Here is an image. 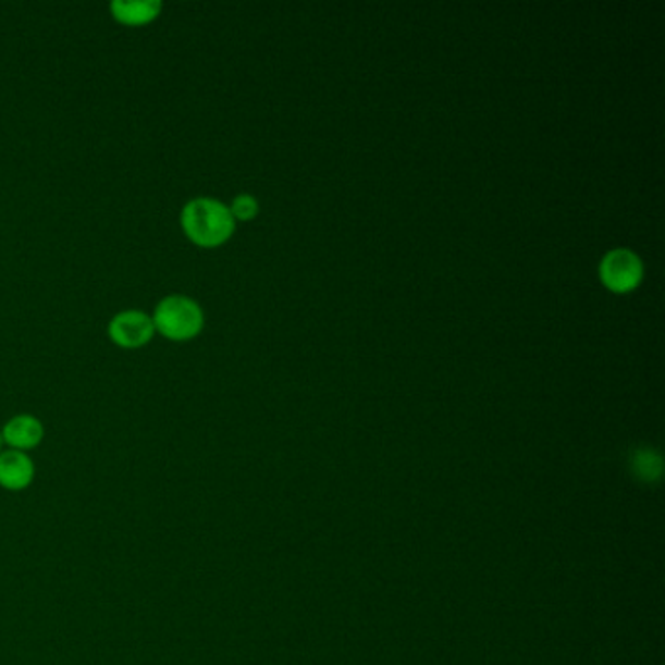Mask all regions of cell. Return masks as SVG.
<instances>
[{
  "instance_id": "4",
  "label": "cell",
  "mask_w": 665,
  "mask_h": 665,
  "mask_svg": "<svg viewBox=\"0 0 665 665\" xmlns=\"http://www.w3.org/2000/svg\"><path fill=\"white\" fill-rule=\"evenodd\" d=\"M155 322L152 317L143 312V310L127 309L118 312L110 324H108V334L113 342L120 347L135 349L149 344L155 336Z\"/></svg>"
},
{
  "instance_id": "2",
  "label": "cell",
  "mask_w": 665,
  "mask_h": 665,
  "mask_svg": "<svg viewBox=\"0 0 665 665\" xmlns=\"http://www.w3.org/2000/svg\"><path fill=\"white\" fill-rule=\"evenodd\" d=\"M152 322L155 330H159L162 336L184 342L196 337L204 330L206 315L197 300L186 295H169L155 307Z\"/></svg>"
},
{
  "instance_id": "6",
  "label": "cell",
  "mask_w": 665,
  "mask_h": 665,
  "mask_svg": "<svg viewBox=\"0 0 665 665\" xmlns=\"http://www.w3.org/2000/svg\"><path fill=\"white\" fill-rule=\"evenodd\" d=\"M0 433H2V440L9 443L10 450H34L44 440V423L32 414H19L10 418Z\"/></svg>"
},
{
  "instance_id": "3",
  "label": "cell",
  "mask_w": 665,
  "mask_h": 665,
  "mask_svg": "<svg viewBox=\"0 0 665 665\" xmlns=\"http://www.w3.org/2000/svg\"><path fill=\"white\" fill-rule=\"evenodd\" d=\"M601 280L615 293H628L642 282L644 268L637 254L627 248L611 250L601 262Z\"/></svg>"
},
{
  "instance_id": "5",
  "label": "cell",
  "mask_w": 665,
  "mask_h": 665,
  "mask_svg": "<svg viewBox=\"0 0 665 665\" xmlns=\"http://www.w3.org/2000/svg\"><path fill=\"white\" fill-rule=\"evenodd\" d=\"M36 475L34 460L24 451H0V487L10 492L26 490Z\"/></svg>"
},
{
  "instance_id": "8",
  "label": "cell",
  "mask_w": 665,
  "mask_h": 665,
  "mask_svg": "<svg viewBox=\"0 0 665 665\" xmlns=\"http://www.w3.org/2000/svg\"><path fill=\"white\" fill-rule=\"evenodd\" d=\"M231 213L241 221H250L254 217L258 215V201L256 197L250 194H241L233 199V206L229 207Z\"/></svg>"
},
{
  "instance_id": "9",
  "label": "cell",
  "mask_w": 665,
  "mask_h": 665,
  "mask_svg": "<svg viewBox=\"0 0 665 665\" xmlns=\"http://www.w3.org/2000/svg\"><path fill=\"white\" fill-rule=\"evenodd\" d=\"M0 447H2V433H0Z\"/></svg>"
},
{
  "instance_id": "1",
  "label": "cell",
  "mask_w": 665,
  "mask_h": 665,
  "mask_svg": "<svg viewBox=\"0 0 665 665\" xmlns=\"http://www.w3.org/2000/svg\"><path fill=\"white\" fill-rule=\"evenodd\" d=\"M180 223L184 233L197 246L213 248L226 243L235 233V217L215 197H194L182 207Z\"/></svg>"
},
{
  "instance_id": "7",
  "label": "cell",
  "mask_w": 665,
  "mask_h": 665,
  "mask_svg": "<svg viewBox=\"0 0 665 665\" xmlns=\"http://www.w3.org/2000/svg\"><path fill=\"white\" fill-rule=\"evenodd\" d=\"M115 20L130 26H141L157 19L162 10L160 0H113L110 4Z\"/></svg>"
}]
</instances>
